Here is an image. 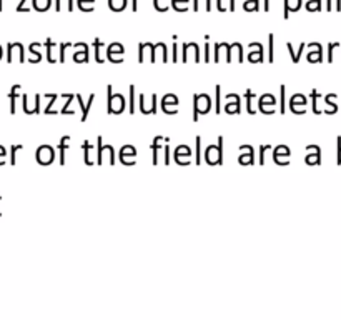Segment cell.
I'll use <instances>...</instances> for the list:
<instances>
[{"instance_id": "obj_1", "label": "cell", "mask_w": 341, "mask_h": 320, "mask_svg": "<svg viewBox=\"0 0 341 320\" xmlns=\"http://www.w3.org/2000/svg\"><path fill=\"white\" fill-rule=\"evenodd\" d=\"M223 145H225V139L218 137L217 145H208L205 150V162L208 165H221L223 164Z\"/></svg>"}, {"instance_id": "obj_2", "label": "cell", "mask_w": 341, "mask_h": 320, "mask_svg": "<svg viewBox=\"0 0 341 320\" xmlns=\"http://www.w3.org/2000/svg\"><path fill=\"white\" fill-rule=\"evenodd\" d=\"M107 97H108V102H107V112L108 115H120L121 112L125 110L127 104H125V99L121 94H113L112 92V85H107Z\"/></svg>"}, {"instance_id": "obj_3", "label": "cell", "mask_w": 341, "mask_h": 320, "mask_svg": "<svg viewBox=\"0 0 341 320\" xmlns=\"http://www.w3.org/2000/svg\"><path fill=\"white\" fill-rule=\"evenodd\" d=\"M212 110V99L208 94H195L193 95V122H198V115L208 113Z\"/></svg>"}, {"instance_id": "obj_4", "label": "cell", "mask_w": 341, "mask_h": 320, "mask_svg": "<svg viewBox=\"0 0 341 320\" xmlns=\"http://www.w3.org/2000/svg\"><path fill=\"white\" fill-rule=\"evenodd\" d=\"M35 160H37V164L40 165L54 164V160H55L54 147H50V145H40L37 149V152H35Z\"/></svg>"}, {"instance_id": "obj_5", "label": "cell", "mask_w": 341, "mask_h": 320, "mask_svg": "<svg viewBox=\"0 0 341 320\" xmlns=\"http://www.w3.org/2000/svg\"><path fill=\"white\" fill-rule=\"evenodd\" d=\"M123 54H125V47L119 42H113L107 47V59L112 64H123L125 60Z\"/></svg>"}, {"instance_id": "obj_6", "label": "cell", "mask_w": 341, "mask_h": 320, "mask_svg": "<svg viewBox=\"0 0 341 320\" xmlns=\"http://www.w3.org/2000/svg\"><path fill=\"white\" fill-rule=\"evenodd\" d=\"M290 153L291 152L286 145H278L273 150V162L278 165H288L290 164V160H288V155H290Z\"/></svg>"}, {"instance_id": "obj_7", "label": "cell", "mask_w": 341, "mask_h": 320, "mask_svg": "<svg viewBox=\"0 0 341 320\" xmlns=\"http://www.w3.org/2000/svg\"><path fill=\"white\" fill-rule=\"evenodd\" d=\"M306 97L303 94H295L290 100V108L293 113H304L306 112Z\"/></svg>"}, {"instance_id": "obj_8", "label": "cell", "mask_w": 341, "mask_h": 320, "mask_svg": "<svg viewBox=\"0 0 341 320\" xmlns=\"http://www.w3.org/2000/svg\"><path fill=\"white\" fill-rule=\"evenodd\" d=\"M277 105V100H275V97L271 94H265L260 97V102H258V110L261 113H266V115H270V113H273L275 110H270V108L266 107H275Z\"/></svg>"}, {"instance_id": "obj_9", "label": "cell", "mask_w": 341, "mask_h": 320, "mask_svg": "<svg viewBox=\"0 0 341 320\" xmlns=\"http://www.w3.org/2000/svg\"><path fill=\"white\" fill-rule=\"evenodd\" d=\"M170 102H172V105L173 107H178V97L175 95V94H166L165 97H163V100H161V110H163L165 113H172V115H177L178 113V108H172V110H170Z\"/></svg>"}, {"instance_id": "obj_10", "label": "cell", "mask_w": 341, "mask_h": 320, "mask_svg": "<svg viewBox=\"0 0 341 320\" xmlns=\"http://www.w3.org/2000/svg\"><path fill=\"white\" fill-rule=\"evenodd\" d=\"M75 99H77V102H79L80 107H82V120H80V122H87L88 113H90V108H92V104H93V100H95V94H90V97H88V102H87V104L83 102V97L80 95V94H77V95H75Z\"/></svg>"}, {"instance_id": "obj_11", "label": "cell", "mask_w": 341, "mask_h": 320, "mask_svg": "<svg viewBox=\"0 0 341 320\" xmlns=\"http://www.w3.org/2000/svg\"><path fill=\"white\" fill-rule=\"evenodd\" d=\"M250 48H257L255 52H250V55H248V60L250 62H263L265 60V48H263L261 43H258V42H251L250 43Z\"/></svg>"}, {"instance_id": "obj_12", "label": "cell", "mask_w": 341, "mask_h": 320, "mask_svg": "<svg viewBox=\"0 0 341 320\" xmlns=\"http://www.w3.org/2000/svg\"><path fill=\"white\" fill-rule=\"evenodd\" d=\"M310 48H315V50H311L310 54L306 55V59H308V62H323V47L320 45V43H310L308 45Z\"/></svg>"}, {"instance_id": "obj_13", "label": "cell", "mask_w": 341, "mask_h": 320, "mask_svg": "<svg viewBox=\"0 0 341 320\" xmlns=\"http://www.w3.org/2000/svg\"><path fill=\"white\" fill-rule=\"evenodd\" d=\"M311 149H313V155L311 153H306V159H304V162H306L308 165H321V149H320V145H310Z\"/></svg>"}, {"instance_id": "obj_14", "label": "cell", "mask_w": 341, "mask_h": 320, "mask_svg": "<svg viewBox=\"0 0 341 320\" xmlns=\"http://www.w3.org/2000/svg\"><path fill=\"white\" fill-rule=\"evenodd\" d=\"M188 155V157H192V150H190L186 145H180V147L175 150V162L178 165H188L190 164V160H181V155Z\"/></svg>"}, {"instance_id": "obj_15", "label": "cell", "mask_w": 341, "mask_h": 320, "mask_svg": "<svg viewBox=\"0 0 341 320\" xmlns=\"http://www.w3.org/2000/svg\"><path fill=\"white\" fill-rule=\"evenodd\" d=\"M304 47H306V45H304V42H301V43H300V50L295 52L293 50V45H291V42L286 43V48H288V52H290V57H291V62H293V64H298L300 62V59H301V54L304 52Z\"/></svg>"}, {"instance_id": "obj_16", "label": "cell", "mask_w": 341, "mask_h": 320, "mask_svg": "<svg viewBox=\"0 0 341 320\" xmlns=\"http://www.w3.org/2000/svg\"><path fill=\"white\" fill-rule=\"evenodd\" d=\"M72 137L70 135H65L60 139L59 142V150H60V157H59V162H60V165H65V150L68 149V142H70Z\"/></svg>"}, {"instance_id": "obj_17", "label": "cell", "mask_w": 341, "mask_h": 320, "mask_svg": "<svg viewBox=\"0 0 341 320\" xmlns=\"http://www.w3.org/2000/svg\"><path fill=\"white\" fill-rule=\"evenodd\" d=\"M20 90V85H14L10 88V94H9V99H10V113L14 115L17 112V99H19V94L17 92Z\"/></svg>"}, {"instance_id": "obj_18", "label": "cell", "mask_w": 341, "mask_h": 320, "mask_svg": "<svg viewBox=\"0 0 341 320\" xmlns=\"http://www.w3.org/2000/svg\"><path fill=\"white\" fill-rule=\"evenodd\" d=\"M246 147H248V153L238 157V162H240L241 165H253L255 164V149L251 147V145H246Z\"/></svg>"}, {"instance_id": "obj_19", "label": "cell", "mask_w": 341, "mask_h": 320, "mask_svg": "<svg viewBox=\"0 0 341 320\" xmlns=\"http://www.w3.org/2000/svg\"><path fill=\"white\" fill-rule=\"evenodd\" d=\"M163 139H165V137L158 135V137L153 139L152 145H150V147H152V164L153 165H158V149H160V144H158V142L163 140Z\"/></svg>"}, {"instance_id": "obj_20", "label": "cell", "mask_w": 341, "mask_h": 320, "mask_svg": "<svg viewBox=\"0 0 341 320\" xmlns=\"http://www.w3.org/2000/svg\"><path fill=\"white\" fill-rule=\"evenodd\" d=\"M336 94H328L326 97H324V102H326V108H324V113H328V115H333V113L338 112V105L333 104L331 99H335Z\"/></svg>"}, {"instance_id": "obj_21", "label": "cell", "mask_w": 341, "mask_h": 320, "mask_svg": "<svg viewBox=\"0 0 341 320\" xmlns=\"http://www.w3.org/2000/svg\"><path fill=\"white\" fill-rule=\"evenodd\" d=\"M42 45H43V43H39V42L30 43V47H28V50H30V54H34V59L28 60V62H30V64H37V62H40V60H42V54H40V52L37 50V48H40Z\"/></svg>"}, {"instance_id": "obj_22", "label": "cell", "mask_w": 341, "mask_h": 320, "mask_svg": "<svg viewBox=\"0 0 341 320\" xmlns=\"http://www.w3.org/2000/svg\"><path fill=\"white\" fill-rule=\"evenodd\" d=\"M92 47H93V50H95V62L97 64H103L105 62V59H101V55H100V48L101 47H105V42H101L100 39H95L92 42Z\"/></svg>"}, {"instance_id": "obj_23", "label": "cell", "mask_w": 341, "mask_h": 320, "mask_svg": "<svg viewBox=\"0 0 341 320\" xmlns=\"http://www.w3.org/2000/svg\"><path fill=\"white\" fill-rule=\"evenodd\" d=\"M103 152H105V144L101 137H97V165L103 164Z\"/></svg>"}, {"instance_id": "obj_24", "label": "cell", "mask_w": 341, "mask_h": 320, "mask_svg": "<svg viewBox=\"0 0 341 320\" xmlns=\"http://www.w3.org/2000/svg\"><path fill=\"white\" fill-rule=\"evenodd\" d=\"M135 85H130L128 87V112L132 113H135Z\"/></svg>"}, {"instance_id": "obj_25", "label": "cell", "mask_w": 341, "mask_h": 320, "mask_svg": "<svg viewBox=\"0 0 341 320\" xmlns=\"http://www.w3.org/2000/svg\"><path fill=\"white\" fill-rule=\"evenodd\" d=\"M82 149H83V160H85V165H93V162L90 159V150L93 149V145L90 144L88 140H85L82 144Z\"/></svg>"}, {"instance_id": "obj_26", "label": "cell", "mask_w": 341, "mask_h": 320, "mask_svg": "<svg viewBox=\"0 0 341 320\" xmlns=\"http://www.w3.org/2000/svg\"><path fill=\"white\" fill-rule=\"evenodd\" d=\"M215 113H217V115L221 113V87L220 85L215 87Z\"/></svg>"}, {"instance_id": "obj_27", "label": "cell", "mask_w": 341, "mask_h": 320, "mask_svg": "<svg viewBox=\"0 0 341 320\" xmlns=\"http://www.w3.org/2000/svg\"><path fill=\"white\" fill-rule=\"evenodd\" d=\"M45 97H47V99H50V102H48L47 108L43 110V113H45V115H50V113H52V115H55V113H59L57 110L52 108V107H54V104H55V100L59 99V94H45Z\"/></svg>"}, {"instance_id": "obj_28", "label": "cell", "mask_w": 341, "mask_h": 320, "mask_svg": "<svg viewBox=\"0 0 341 320\" xmlns=\"http://www.w3.org/2000/svg\"><path fill=\"white\" fill-rule=\"evenodd\" d=\"M225 112L226 113H240L241 112V100H240V97H238V94H237V100H235V104L226 105Z\"/></svg>"}, {"instance_id": "obj_29", "label": "cell", "mask_w": 341, "mask_h": 320, "mask_svg": "<svg viewBox=\"0 0 341 320\" xmlns=\"http://www.w3.org/2000/svg\"><path fill=\"white\" fill-rule=\"evenodd\" d=\"M268 62H275V37L273 35H268Z\"/></svg>"}, {"instance_id": "obj_30", "label": "cell", "mask_w": 341, "mask_h": 320, "mask_svg": "<svg viewBox=\"0 0 341 320\" xmlns=\"http://www.w3.org/2000/svg\"><path fill=\"white\" fill-rule=\"evenodd\" d=\"M195 164L197 165L201 164V137L200 135L195 139Z\"/></svg>"}, {"instance_id": "obj_31", "label": "cell", "mask_w": 341, "mask_h": 320, "mask_svg": "<svg viewBox=\"0 0 341 320\" xmlns=\"http://www.w3.org/2000/svg\"><path fill=\"white\" fill-rule=\"evenodd\" d=\"M320 97H321V94H318V90L313 88V90H311V107H313L315 115H320V113L323 112V110H320V108H318V99H320Z\"/></svg>"}, {"instance_id": "obj_32", "label": "cell", "mask_w": 341, "mask_h": 320, "mask_svg": "<svg viewBox=\"0 0 341 320\" xmlns=\"http://www.w3.org/2000/svg\"><path fill=\"white\" fill-rule=\"evenodd\" d=\"M65 95H67V102H65L63 107L60 108V113H62V115H65V113H67V115H75V112L68 108V107H70V104H72V100L75 99V95L74 94H65Z\"/></svg>"}, {"instance_id": "obj_33", "label": "cell", "mask_w": 341, "mask_h": 320, "mask_svg": "<svg viewBox=\"0 0 341 320\" xmlns=\"http://www.w3.org/2000/svg\"><path fill=\"white\" fill-rule=\"evenodd\" d=\"M74 60H75V62H79V64L88 62V45H85L82 48V52H75V54H74Z\"/></svg>"}, {"instance_id": "obj_34", "label": "cell", "mask_w": 341, "mask_h": 320, "mask_svg": "<svg viewBox=\"0 0 341 320\" xmlns=\"http://www.w3.org/2000/svg\"><path fill=\"white\" fill-rule=\"evenodd\" d=\"M245 99H246V112H248L250 115H255V113H257V110H255V108H251V99H255V94L251 92V88H246Z\"/></svg>"}, {"instance_id": "obj_35", "label": "cell", "mask_w": 341, "mask_h": 320, "mask_svg": "<svg viewBox=\"0 0 341 320\" xmlns=\"http://www.w3.org/2000/svg\"><path fill=\"white\" fill-rule=\"evenodd\" d=\"M43 45H45V48H47V60H48V64H54L55 59H54V55H52V48L55 47V42L52 39H47Z\"/></svg>"}, {"instance_id": "obj_36", "label": "cell", "mask_w": 341, "mask_h": 320, "mask_svg": "<svg viewBox=\"0 0 341 320\" xmlns=\"http://www.w3.org/2000/svg\"><path fill=\"white\" fill-rule=\"evenodd\" d=\"M23 149V145H12V150H10V164L12 165H15L17 164V152L19 150H22Z\"/></svg>"}, {"instance_id": "obj_37", "label": "cell", "mask_w": 341, "mask_h": 320, "mask_svg": "<svg viewBox=\"0 0 341 320\" xmlns=\"http://www.w3.org/2000/svg\"><path fill=\"white\" fill-rule=\"evenodd\" d=\"M285 85L280 87V113H285L286 112V107H285Z\"/></svg>"}, {"instance_id": "obj_38", "label": "cell", "mask_w": 341, "mask_h": 320, "mask_svg": "<svg viewBox=\"0 0 341 320\" xmlns=\"http://www.w3.org/2000/svg\"><path fill=\"white\" fill-rule=\"evenodd\" d=\"M127 5V0H110L112 10H123Z\"/></svg>"}, {"instance_id": "obj_39", "label": "cell", "mask_w": 341, "mask_h": 320, "mask_svg": "<svg viewBox=\"0 0 341 320\" xmlns=\"http://www.w3.org/2000/svg\"><path fill=\"white\" fill-rule=\"evenodd\" d=\"M34 5L37 10H47L50 5V0H34Z\"/></svg>"}, {"instance_id": "obj_40", "label": "cell", "mask_w": 341, "mask_h": 320, "mask_svg": "<svg viewBox=\"0 0 341 320\" xmlns=\"http://www.w3.org/2000/svg\"><path fill=\"white\" fill-rule=\"evenodd\" d=\"M338 47H340L338 42H333V43L328 45V62H330V64H333V54H335V50Z\"/></svg>"}, {"instance_id": "obj_41", "label": "cell", "mask_w": 341, "mask_h": 320, "mask_svg": "<svg viewBox=\"0 0 341 320\" xmlns=\"http://www.w3.org/2000/svg\"><path fill=\"white\" fill-rule=\"evenodd\" d=\"M266 150H270V145H261L260 147V159H258V164L260 165H265V153Z\"/></svg>"}, {"instance_id": "obj_42", "label": "cell", "mask_w": 341, "mask_h": 320, "mask_svg": "<svg viewBox=\"0 0 341 320\" xmlns=\"http://www.w3.org/2000/svg\"><path fill=\"white\" fill-rule=\"evenodd\" d=\"M22 107H23V112H25L27 115H32V113H34L32 112V108L28 107V95L27 94L22 95Z\"/></svg>"}, {"instance_id": "obj_43", "label": "cell", "mask_w": 341, "mask_h": 320, "mask_svg": "<svg viewBox=\"0 0 341 320\" xmlns=\"http://www.w3.org/2000/svg\"><path fill=\"white\" fill-rule=\"evenodd\" d=\"M105 149H107V152H108V162L113 165L115 164V150H113V147L110 144H105Z\"/></svg>"}, {"instance_id": "obj_44", "label": "cell", "mask_w": 341, "mask_h": 320, "mask_svg": "<svg viewBox=\"0 0 341 320\" xmlns=\"http://www.w3.org/2000/svg\"><path fill=\"white\" fill-rule=\"evenodd\" d=\"M60 59H59V62L60 64H63L65 62V48L67 47H72V43L70 42H67V43H60Z\"/></svg>"}, {"instance_id": "obj_45", "label": "cell", "mask_w": 341, "mask_h": 320, "mask_svg": "<svg viewBox=\"0 0 341 320\" xmlns=\"http://www.w3.org/2000/svg\"><path fill=\"white\" fill-rule=\"evenodd\" d=\"M168 142H170V139H168V137H165V145H163V149H165V164H166V165H168L170 162H172V160H170V145H168Z\"/></svg>"}, {"instance_id": "obj_46", "label": "cell", "mask_w": 341, "mask_h": 320, "mask_svg": "<svg viewBox=\"0 0 341 320\" xmlns=\"http://www.w3.org/2000/svg\"><path fill=\"white\" fill-rule=\"evenodd\" d=\"M223 47V42L221 43H215V55H213V62L218 64L220 62V48Z\"/></svg>"}, {"instance_id": "obj_47", "label": "cell", "mask_w": 341, "mask_h": 320, "mask_svg": "<svg viewBox=\"0 0 341 320\" xmlns=\"http://www.w3.org/2000/svg\"><path fill=\"white\" fill-rule=\"evenodd\" d=\"M336 145H338V149H336V164L341 165V137H336Z\"/></svg>"}, {"instance_id": "obj_48", "label": "cell", "mask_w": 341, "mask_h": 320, "mask_svg": "<svg viewBox=\"0 0 341 320\" xmlns=\"http://www.w3.org/2000/svg\"><path fill=\"white\" fill-rule=\"evenodd\" d=\"M145 47H147V43H143L141 42L140 45H139V64H143V52H145Z\"/></svg>"}, {"instance_id": "obj_49", "label": "cell", "mask_w": 341, "mask_h": 320, "mask_svg": "<svg viewBox=\"0 0 341 320\" xmlns=\"http://www.w3.org/2000/svg\"><path fill=\"white\" fill-rule=\"evenodd\" d=\"M5 157H7V150L3 145H0V165H5Z\"/></svg>"}, {"instance_id": "obj_50", "label": "cell", "mask_w": 341, "mask_h": 320, "mask_svg": "<svg viewBox=\"0 0 341 320\" xmlns=\"http://www.w3.org/2000/svg\"><path fill=\"white\" fill-rule=\"evenodd\" d=\"M139 107H140V112L145 113V110H147V107H145V95L140 94V99H139Z\"/></svg>"}, {"instance_id": "obj_51", "label": "cell", "mask_w": 341, "mask_h": 320, "mask_svg": "<svg viewBox=\"0 0 341 320\" xmlns=\"http://www.w3.org/2000/svg\"><path fill=\"white\" fill-rule=\"evenodd\" d=\"M203 52H205V59H203V60H205V62L208 64L210 60H212V59H210V43H208V42L205 43V50H203Z\"/></svg>"}, {"instance_id": "obj_52", "label": "cell", "mask_w": 341, "mask_h": 320, "mask_svg": "<svg viewBox=\"0 0 341 320\" xmlns=\"http://www.w3.org/2000/svg\"><path fill=\"white\" fill-rule=\"evenodd\" d=\"M40 99H42V95H35V107H34V112L35 113H40Z\"/></svg>"}, {"instance_id": "obj_53", "label": "cell", "mask_w": 341, "mask_h": 320, "mask_svg": "<svg viewBox=\"0 0 341 320\" xmlns=\"http://www.w3.org/2000/svg\"><path fill=\"white\" fill-rule=\"evenodd\" d=\"M231 50H233V43H226V62H231Z\"/></svg>"}, {"instance_id": "obj_54", "label": "cell", "mask_w": 341, "mask_h": 320, "mask_svg": "<svg viewBox=\"0 0 341 320\" xmlns=\"http://www.w3.org/2000/svg\"><path fill=\"white\" fill-rule=\"evenodd\" d=\"M177 50H178L177 43H173V55H172V60H173V62H178V57H177Z\"/></svg>"}, {"instance_id": "obj_55", "label": "cell", "mask_w": 341, "mask_h": 320, "mask_svg": "<svg viewBox=\"0 0 341 320\" xmlns=\"http://www.w3.org/2000/svg\"><path fill=\"white\" fill-rule=\"evenodd\" d=\"M2 55H3V50H2V45H0V59H2Z\"/></svg>"}, {"instance_id": "obj_56", "label": "cell", "mask_w": 341, "mask_h": 320, "mask_svg": "<svg viewBox=\"0 0 341 320\" xmlns=\"http://www.w3.org/2000/svg\"><path fill=\"white\" fill-rule=\"evenodd\" d=\"M0 200H2V197H0ZM0 215H2V213H0Z\"/></svg>"}]
</instances>
